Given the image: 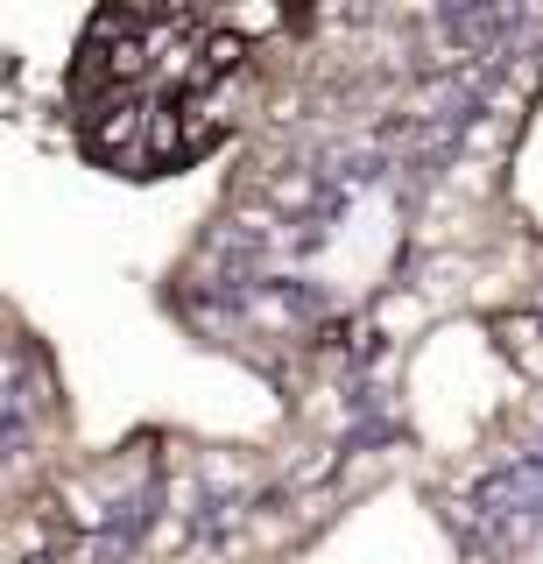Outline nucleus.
Here are the masks:
<instances>
[{"mask_svg":"<svg viewBox=\"0 0 543 564\" xmlns=\"http://www.w3.org/2000/svg\"><path fill=\"white\" fill-rule=\"evenodd\" d=\"M501 352H508V360H515L530 381H543V311L501 317Z\"/></svg>","mask_w":543,"mask_h":564,"instance_id":"obj_1","label":"nucleus"}]
</instances>
